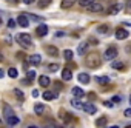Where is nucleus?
<instances>
[{"mask_svg": "<svg viewBox=\"0 0 131 128\" xmlns=\"http://www.w3.org/2000/svg\"><path fill=\"white\" fill-rule=\"evenodd\" d=\"M100 63H102V59L97 54H86V57H85V65L88 68H99Z\"/></svg>", "mask_w": 131, "mask_h": 128, "instance_id": "nucleus-1", "label": "nucleus"}, {"mask_svg": "<svg viewBox=\"0 0 131 128\" xmlns=\"http://www.w3.org/2000/svg\"><path fill=\"white\" fill-rule=\"evenodd\" d=\"M17 40H19V43L22 45V48H31V46H32V39H31V36L26 34V33H22V34L17 37Z\"/></svg>", "mask_w": 131, "mask_h": 128, "instance_id": "nucleus-2", "label": "nucleus"}, {"mask_svg": "<svg viewBox=\"0 0 131 128\" xmlns=\"http://www.w3.org/2000/svg\"><path fill=\"white\" fill-rule=\"evenodd\" d=\"M116 57H117V48H114V46L108 48V49L103 52V59H105V60H113V59H116Z\"/></svg>", "mask_w": 131, "mask_h": 128, "instance_id": "nucleus-3", "label": "nucleus"}, {"mask_svg": "<svg viewBox=\"0 0 131 128\" xmlns=\"http://www.w3.org/2000/svg\"><path fill=\"white\" fill-rule=\"evenodd\" d=\"M17 25L22 26V28H28V26H29V17L25 16V14H20V16L17 17Z\"/></svg>", "mask_w": 131, "mask_h": 128, "instance_id": "nucleus-4", "label": "nucleus"}, {"mask_svg": "<svg viewBox=\"0 0 131 128\" xmlns=\"http://www.w3.org/2000/svg\"><path fill=\"white\" fill-rule=\"evenodd\" d=\"M128 36H129V33H128L126 29H123V28H120V29L116 31V39H117V40H125Z\"/></svg>", "mask_w": 131, "mask_h": 128, "instance_id": "nucleus-5", "label": "nucleus"}, {"mask_svg": "<svg viewBox=\"0 0 131 128\" xmlns=\"http://www.w3.org/2000/svg\"><path fill=\"white\" fill-rule=\"evenodd\" d=\"M88 49H90V43H88V42H83V43L79 45L77 52H79L80 56H85V54H88Z\"/></svg>", "mask_w": 131, "mask_h": 128, "instance_id": "nucleus-6", "label": "nucleus"}, {"mask_svg": "<svg viewBox=\"0 0 131 128\" xmlns=\"http://www.w3.org/2000/svg\"><path fill=\"white\" fill-rule=\"evenodd\" d=\"M45 51H46L48 56H51V57H57V54H59V49H57L54 45H46Z\"/></svg>", "mask_w": 131, "mask_h": 128, "instance_id": "nucleus-7", "label": "nucleus"}, {"mask_svg": "<svg viewBox=\"0 0 131 128\" xmlns=\"http://www.w3.org/2000/svg\"><path fill=\"white\" fill-rule=\"evenodd\" d=\"M3 116H5V120L8 122V120H9V119H11L13 116H16V114H14L13 108H11L9 105H6V106H5V110H3Z\"/></svg>", "mask_w": 131, "mask_h": 128, "instance_id": "nucleus-8", "label": "nucleus"}, {"mask_svg": "<svg viewBox=\"0 0 131 128\" xmlns=\"http://www.w3.org/2000/svg\"><path fill=\"white\" fill-rule=\"evenodd\" d=\"M77 79H79V82H80V83H83V85H88V83H90V80H91V77H90L86 73H80V74L77 76Z\"/></svg>", "mask_w": 131, "mask_h": 128, "instance_id": "nucleus-9", "label": "nucleus"}, {"mask_svg": "<svg viewBox=\"0 0 131 128\" xmlns=\"http://www.w3.org/2000/svg\"><path fill=\"white\" fill-rule=\"evenodd\" d=\"M49 83H51V80H49L48 76H40V77H39V85H40V87L46 88V87H49Z\"/></svg>", "mask_w": 131, "mask_h": 128, "instance_id": "nucleus-10", "label": "nucleus"}, {"mask_svg": "<svg viewBox=\"0 0 131 128\" xmlns=\"http://www.w3.org/2000/svg\"><path fill=\"white\" fill-rule=\"evenodd\" d=\"M83 111L88 113V114H94L97 111V108L93 105V103H83Z\"/></svg>", "mask_w": 131, "mask_h": 128, "instance_id": "nucleus-11", "label": "nucleus"}, {"mask_svg": "<svg viewBox=\"0 0 131 128\" xmlns=\"http://www.w3.org/2000/svg\"><path fill=\"white\" fill-rule=\"evenodd\" d=\"M29 63L31 65H39V63L42 62V57H40V54H32V56H29Z\"/></svg>", "mask_w": 131, "mask_h": 128, "instance_id": "nucleus-12", "label": "nucleus"}, {"mask_svg": "<svg viewBox=\"0 0 131 128\" xmlns=\"http://www.w3.org/2000/svg\"><path fill=\"white\" fill-rule=\"evenodd\" d=\"M62 79H63V80H71V79H73V73H71L70 68L62 70Z\"/></svg>", "mask_w": 131, "mask_h": 128, "instance_id": "nucleus-13", "label": "nucleus"}, {"mask_svg": "<svg viewBox=\"0 0 131 128\" xmlns=\"http://www.w3.org/2000/svg\"><path fill=\"white\" fill-rule=\"evenodd\" d=\"M36 33H37V36H46L48 34V26L46 25H39L37 26V29H36Z\"/></svg>", "mask_w": 131, "mask_h": 128, "instance_id": "nucleus-14", "label": "nucleus"}, {"mask_svg": "<svg viewBox=\"0 0 131 128\" xmlns=\"http://www.w3.org/2000/svg\"><path fill=\"white\" fill-rule=\"evenodd\" d=\"M76 2H79V0H62V3H60V6L63 8V9H68V8H71Z\"/></svg>", "mask_w": 131, "mask_h": 128, "instance_id": "nucleus-15", "label": "nucleus"}, {"mask_svg": "<svg viewBox=\"0 0 131 128\" xmlns=\"http://www.w3.org/2000/svg\"><path fill=\"white\" fill-rule=\"evenodd\" d=\"M102 8H103V6H102L100 3H96V2H94L93 5H90V6H88V11H91V13H100V11H102Z\"/></svg>", "mask_w": 131, "mask_h": 128, "instance_id": "nucleus-16", "label": "nucleus"}, {"mask_svg": "<svg viewBox=\"0 0 131 128\" xmlns=\"http://www.w3.org/2000/svg\"><path fill=\"white\" fill-rule=\"evenodd\" d=\"M71 93L74 94V97H83V96H85L83 90H82V88H79V87H74V88L71 90Z\"/></svg>", "mask_w": 131, "mask_h": 128, "instance_id": "nucleus-17", "label": "nucleus"}, {"mask_svg": "<svg viewBox=\"0 0 131 128\" xmlns=\"http://www.w3.org/2000/svg\"><path fill=\"white\" fill-rule=\"evenodd\" d=\"M56 97H57V93H51V91H45L43 93V99L45 100H52Z\"/></svg>", "mask_w": 131, "mask_h": 128, "instance_id": "nucleus-18", "label": "nucleus"}, {"mask_svg": "<svg viewBox=\"0 0 131 128\" xmlns=\"http://www.w3.org/2000/svg\"><path fill=\"white\" fill-rule=\"evenodd\" d=\"M120 8H122V5H120V3H117V5H113V6L110 8V11H108V13H110L111 16H114V14H117V13L120 11Z\"/></svg>", "mask_w": 131, "mask_h": 128, "instance_id": "nucleus-19", "label": "nucleus"}, {"mask_svg": "<svg viewBox=\"0 0 131 128\" xmlns=\"http://www.w3.org/2000/svg\"><path fill=\"white\" fill-rule=\"evenodd\" d=\"M34 111H36V114L42 116V114H43V111H45V106H43L42 103H36V105H34Z\"/></svg>", "mask_w": 131, "mask_h": 128, "instance_id": "nucleus-20", "label": "nucleus"}, {"mask_svg": "<svg viewBox=\"0 0 131 128\" xmlns=\"http://www.w3.org/2000/svg\"><path fill=\"white\" fill-rule=\"evenodd\" d=\"M71 105H73L74 108H77V110H83V103H82L80 100H77V99H73V100H71Z\"/></svg>", "mask_w": 131, "mask_h": 128, "instance_id": "nucleus-21", "label": "nucleus"}, {"mask_svg": "<svg viewBox=\"0 0 131 128\" xmlns=\"http://www.w3.org/2000/svg\"><path fill=\"white\" fill-rule=\"evenodd\" d=\"M96 80H97V83H100V85H106V83L110 82V79H108V77H103V76H97Z\"/></svg>", "mask_w": 131, "mask_h": 128, "instance_id": "nucleus-22", "label": "nucleus"}, {"mask_svg": "<svg viewBox=\"0 0 131 128\" xmlns=\"http://www.w3.org/2000/svg\"><path fill=\"white\" fill-rule=\"evenodd\" d=\"M17 74H19V71H17L16 68H9V70H8V76H9L11 79H16Z\"/></svg>", "mask_w": 131, "mask_h": 128, "instance_id": "nucleus-23", "label": "nucleus"}, {"mask_svg": "<svg viewBox=\"0 0 131 128\" xmlns=\"http://www.w3.org/2000/svg\"><path fill=\"white\" fill-rule=\"evenodd\" d=\"M63 57L67 59V60H71V59H73V51H71V49H65V51H63Z\"/></svg>", "mask_w": 131, "mask_h": 128, "instance_id": "nucleus-24", "label": "nucleus"}, {"mask_svg": "<svg viewBox=\"0 0 131 128\" xmlns=\"http://www.w3.org/2000/svg\"><path fill=\"white\" fill-rule=\"evenodd\" d=\"M94 3V0H79V5L80 6H90Z\"/></svg>", "mask_w": 131, "mask_h": 128, "instance_id": "nucleus-25", "label": "nucleus"}, {"mask_svg": "<svg viewBox=\"0 0 131 128\" xmlns=\"http://www.w3.org/2000/svg\"><path fill=\"white\" fill-rule=\"evenodd\" d=\"M49 3H51V0H39L37 5H39V8H46Z\"/></svg>", "mask_w": 131, "mask_h": 128, "instance_id": "nucleus-26", "label": "nucleus"}, {"mask_svg": "<svg viewBox=\"0 0 131 128\" xmlns=\"http://www.w3.org/2000/svg\"><path fill=\"white\" fill-rule=\"evenodd\" d=\"M34 77H36V71H34V70H28V71H26V79H28V80H32Z\"/></svg>", "mask_w": 131, "mask_h": 128, "instance_id": "nucleus-27", "label": "nucleus"}, {"mask_svg": "<svg viewBox=\"0 0 131 128\" xmlns=\"http://www.w3.org/2000/svg\"><path fill=\"white\" fill-rule=\"evenodd\" d=\"M113 68L123 70V68H125V63H122V62H113Z\"/></svg>", "mask_w": 131, "mask_h": 128, "instance_id": "nucleus-28", "label": "nucleus"}, {"mask_svg": "<svg viewBox=\"0 0 131 128\" xmlns=\"http://www.w3.org/2000/svg\"><path fill=\"white\" fill-rule=\"evenodd\" d=\"M59 70V65H57V63H49V65H48V71H57Z\"/></svg>", "mask_w": 131, "mask_h": 128, "instance_id": "nucleus-29", "label": "nucleus"}, {"mask_svg": "<svg viewBox=\"0 0 131 128\" xmlns=\"http://www.w3.org/2000/svg\"><path fill=\"white\" fill-rule=\"evenodd\" d=\"M29 17V20H32V22H42L43 19L42 17H39V16H36V14H31V16H28Z\"/></svg>", "mask_w": 131, "mask_h": 128, "instance_id": "nucleus-30", "label": "nucleus"}, {"mask_svg": "<svg viewBox=\"0 0 131 128\" xmlns=\"http://www.w3.org/2000/svg\"><path fill=\"white\" fill-rule=\"evenodd\" d=\"M97 31H99L100 34H106V31H108V26H106V25H100V26L97 28Z\"/></svg>", "mask_w": 131, "mask_h": 128, "instance_id": "nucleus-31", "label": "nucleus"}, {"mask_svg": "<svg viewBox=\"0 0 131 128\" xmlns=\"http://www.w3.org/2000/svg\"><path fill=\"white\" fill-rule=\"evenodd\" d=\"M14 94H16V97H17V99L23 100V93H22L20 90H14Z\"/></svg>", "mask_w": 131, "mask_h": 128, "instance_id": "nucleus-32", "label": "nucleus"}, {"mask_svg": "<svg viewBox=\"0 0 131 128\" xmlns=\"http://www.w3.org/2000/svg\"><path fill=\"white\" fill-rule=\"evenodd\" d=\"M106 123V119L105 117H100L99 120H97V126H102V125H105Z\"/></svg>", "mask_w": 131, "mask_h": 128, "instance_id": "nucleus-33", "label": "nucleus"}, {"mask_svg": "<svg viewBox=\"0 0 131 128\" xmlns=\"http://www.w3.org/2000/svg\"><path fill=\"white\" fill-rule=\"evenodd\" d=\"M39 96H40L39 90H32V97H39Z\"/></svg>", "mask_w": 131, "mask_h": 128, "instance_id": "nucleus-34", "label": "nucleus"}, {"mask_svg": "<svg viewBox=\"0 0 131 128\" xmlns=\"http://www.w3.org/2000/svg\"><path fill=\"white\" fill-rule=\"evenodd\" d=\"M34 2H36V0H23V3H25V5H32Z\"/></svg>", "mask_w": 131, "mask_h": 128, "instance_id": "nucleus-35", "label": "nucleus"}, {"mask_svg": "<svg viewBox=\"0 0 131 128\" xmlns=\"http://www.w3.org/2000/svg\"><path fill=\"white\" fill-rule=\"evenodd\" d=\"M125 116H126V117H131V108L125 110Z\"/></svg>", "mask_w": 131, "mask_h": 128, "instance_id": "nucleus-36", "label": "nucleus"}, {"mask_svg": "<svg viewBox=\"0 0 131 128\" xmlns=\"http://www.w3.org/2000/svg\"><path fill=\"white\" fill-rule=\"evenodd\" d=\"M113 102H117V103H119V102H120V97H119V96H114V97H113Z\"/></svg>", "mask_w": 131, "mask_h": 128, "instance_id": "nucleus-37", "label": "nucleus"}, {"mask_svg": "<svg viewBox=\"0 0 131 128\" xmlns=\"http://www.w3.org/2000/svg\"><path fill=\"white\" fill-rule=\"evenodd\" d=\"M105 106H108V108H113L114 105H113V102H105Z\"/></svg>", "mask_w": 131, "mask_h": 128, "instance_id": "nucleus-38", "label": "nucleus"}, {"mask_svg": "<svg viewBox=\"0 0 131 128\" xmlns=\"http://www.w3.org/2000/svg\"><path fill=\"white\" fill-rule=\"evenodd\" d=\"M56 88L57 90H62V83H56Z\"/></svg>", "mask_w": 131, "mask_h": 128, "instance_id": "nucleus-39", "label": "nucleus"}, {"mask_svg": "<svg viewBox=\"0 0 131 128\" xmlns=\"http://www.w3.org/2000/svg\"><path fill=\"white\" fill-rule=\"evenodd\" d=\"M28 128H39V126H36V125H29Z\"/></svg>", "mask_w": 131, "mask_h": 128, "instance_id": "nucleus-40", "label": "nucleus"}, {"mask_svg": "<svg viewBox=\"0 0 131 128\" xmlns=\"http://www.w3.org/2000/svg\"><path fill=\"white\" fill-rule=\"evenodd\" d=\"M126 51H128V52H131V46H128V48H126Z\"/></svg>", "mask_w": 131, "mask_h": 128, "instance_id": "nucleus-41", "label": "nucleus"}, {"mask_svg": "<svg viewBox=\"0 0 131 128\" xmlns=\"http://www.w3.org/2000/svg\"><path fill=\"white\" fill-rule=\"evenodd\" d=\"M108 128H117V125H113V126H108Z\"/></svg>", "mask_w": 131, "mask_h": 128, "instance_id": "nucleus-42", "label": "nucleus"}, {"mask_svg": "<svg viewBox=\"0 0 131 128\" xmlns=\"http://www.w3.org/2000/svg\"><path fill=\"white\" fill-rule=\"evenodd\" d=\"M0 77H3V71H0Z\"/></svg>", "mask_w": 131, "mask_h": 128, "instance_id": "nucleus-43", "label": "nucleus"}, {"mask_svg": "<svg viewBox=\"0 0 131 128\" xmlns=\"http://www.w3.org/2000/svg\"><path fill=\"white\" fill-rule=\"evenodd\" d=\"M0 60H3V57H2V52H0Z\"/></svg>", "mask_w": 131, "mask_h": 128, "instance_id": "nucleus-44", "label": "nucleus"}, {"mask_svg": "<svg viewBox=\"0 0 131 128\" xmlns=\"http://www.w3.org/2000/svg\"><path fill=\"white\" fill-rule=\"evenodd\" d=\"M129 105H131V94H129Z\"/></svg>", "mask_w": 131, "mask_h": 128, "instance_id": "nucleus-45", "label": "nucleus"}, {"mask_svg": "<svg viewBox=\"0 0 131 128\" xmlns=\"http://www.w3.org/2000/svg\"><path fill=\"white\" fill-rule=\"evenodd\" d=\"M128 6H129V8H131V2H129V3H128Z\"/></svg>", "mask_w": 131, "mask_h": 128, "instance_id": "nucleus-46", "label": "nucleus"}, {"mask_svg": "<svg viewBox=\"0 0 131 128\" xmlns=\"http://www.w3.org/2000/svg\"><path fill=\"white\" fill-rule=\"evenodd\" d=\"M56 128H63V126H56Z\"/></svg>", "mask_w": 131, "mask_h": 128, "instance_id": "nucleus-47", "label": "nucleus"}, {"mask_svg": "<svg viewBox=\"0 0 131 128\" xmlns=\"http://www.w3.org/2000/svg\"><path fill=\"white\" fill-rule=\"evenodd\" d=\"M0 23H2V20H0Z\"/></svg>", "mask_w": 131, "mask_h": 128, "instance_id": "nucleus-48", "label": "nucleus"}]
</instances>
